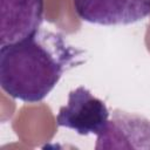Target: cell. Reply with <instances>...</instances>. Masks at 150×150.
<instances>
[{
    "label": "cell",
    "instance_id": "3957f363",
    "mask_svg": "<svg viewBox=\"0 0 150 150\" xmlns=\"http://www.w3.org/2000/svg\"><path fill=\"white\" fill-rule=\"evenodd\" d=\"M45 0H0V43L20 42L35 35L43 21Z\"/></svg>",
    "mask_w": 150,
    "mask_h": 150
},
{
    "label": "cell",
    "instance_id": "277c9868",
    "mask_svg": "<svg viewBox=\"0 0 150 150\" xmlns=\"http://www.w3.org/2000/svg\"><path fill=\"white\" fill-rule=\"evenodd\" d=\"M73 5L81 20L102 26L131 25L150 15V0H73Z\"/></svg>",
    "mask_w": 150,
    "mask_h": 150
},
{
    "label": "cell",
    "instance_id": "6da1fadb",
    "mask_svg": "<svg viewBox=\"0 0 150 150\" xmlns=\"http://www.w3.org/2000/svg\"><path fill=\"white\" fill-rule=\"evenodd\" d=\"M82 53L53 32H38L20 42L1 46V88L15 100L41 102L67 69L82 62L79 60Z\"/></svg>",
    "mask_w": 150,
    "mask_h": 150
},
{
    "label": "cell",
    "instance_id": "7a4b0ae2",
    "mask_svg": "<svg viewBox=\"0 0 150 150\" xmlns=\"http://www.w3.org/2000/svg\"><path fill=\"white\" fill-rule=\"evenodd\" d=\"M109 115L105 103L81 86L68 94L67 104L60 108L56 116V124L79 135L98 136L105 129Z\"/></svg>",
    "mask_w": 150,
    "mask_h": 150
},
{
    "label": "cell",
    "instance_id": "5b68a950",
    "mask_svg": "<svg viewBox=\"0 0 150 150\" xmlns=\"http://www.w3.org/2000/svg\"><path fill=\"white\" fill-rule=\"evenodd\" d=\"M95 149H150V120L144 116L114 110L102 134L96 136Z\"/></svg>",
    "mask_w": 150,
    "mask_h": 150
}]
</instances>
